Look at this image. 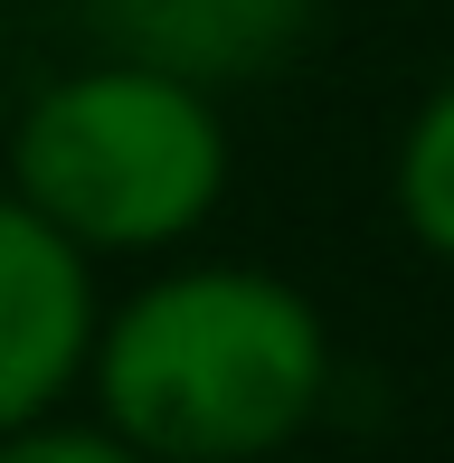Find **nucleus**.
<instances>
[{
  "label": "nucleus",
  "instance_id": "nucleus-6",
  "mask_svg": "<svg viewBox=\"0 0 454 463\" xmlns=\"http://www.w3.org/2000/svg\"><path fill=\"white\" fill-rule=\"evenodd\" d=\"M0 463H142V454L105 435L95 416H38V426L0 435Z\"/></svg>",
  "mask_w": 454,
  "mask_h": 463
},
{
  "label": "nucleus",
  "instance_id": "nucleus-1",
  "mask_svg": "<svg viewBox=\"0 0 454 463\" xmlns=\"http://www.w3.org/2000/svg\"><path fill=\"white\" fill-rule=\"evenodd\" d=\"M86 388L142 463H265L332 407V322L275 265L190 256L95 322Z\"/></svg>",
  "mask_w": 454,
  "mask_h": 463
},
{
  "label": "nucleus",
  "instance_id": "nucleus-7",
  "mask_svg": "<svg viewBox=\"0 0 454 463\" xmlns=\"http://www.w3.org/2000/svg\"><path fill=\"white\" fill-rule=\"evenodd\" d=\"M0 133H10V114H0Z\"/></svg>",
  "mask_w": 454,
  "mask_h": 463
},
{
  "label": "nucleus",
  "instance_id": "nucleus-3",
  "mask_svg": "<svg viewBox=\"0 0 454 463\" xmlns=\"http://www.w3.org/2000/svg\"><path fill=\"white\" fill-rule=\"evenodd\" d=\"M95 322H105L95 256H76L38 208L0 189V435L57 416L86 388Z\"/></svg>",
  "mask_w": 454,
  "mask_h": 463
},
{
  "label": "nucleus",
  "instance_id": "nucleus-4",
  "mask_svg": "<svg viewBox=\"0 0 454 463\" xmlns=\"http://www.w3.org/2000/svg\"><path fill=\"white\" fill-rule=\"evenodd\" d=\"M114 57H142V67H171L190 86H256L284 57L313 38L322 0H95Z\"/></svg>",
  "mask_w": 454,
  "mask_h": 463
},
{
  "label": "nucleus",
  "instance_id": "nucleus-5",
  "mask_svg": "<svg viewBox=\"0 0 454 463\" xmlns=\"http://www.w3.org/2000/svg\"><path fill=\"white\" fill-rule=\"evenodd\" d=\"M388 199H398V227L454 275V76H436L426 104L407 114L398 152H388Z\"/></svg>",
  "mask_w": 454,
  "mask_h": 463
},
{
  "label": "nucleus",
  "instance_id": "nucleus-2",
  "mask_svg": "<svg viewBox=\"0 0 454 463\" xmlns=\"http://www.w3.org/2000/svg\"><path fill=\"white\" fill-rule=\"evenodd\" d=\"M237 142L209 86L142 57L48 76L0 133V189L57 227L76 256H180L218 218Z\"/></svg>",
  "mask_w": 454,
  "mask_h": 463
}]
</instances>
